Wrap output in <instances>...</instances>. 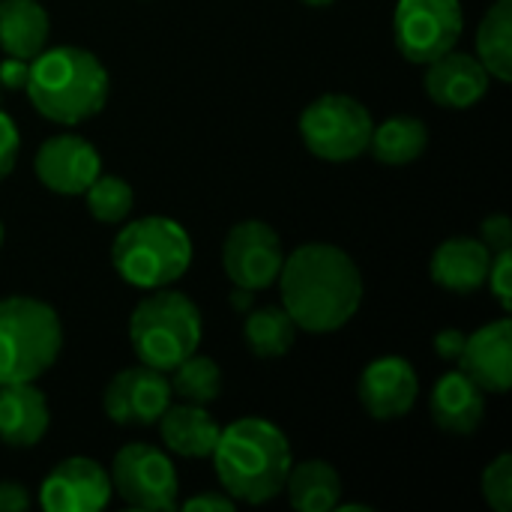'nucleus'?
I'll list each match as a JSON object with an SVG mask.
<instances>
[{"label":"nucleus","instance_id":"nucleus-8","mask_svg":"<svg viewBox=\"0 0 512 512\" xmlns=\"http://www.w3.org/2000/svg\"><path fill=\"white\" fill-rule=\"evenodd\" d=\"M465 30L459 0H399L393 12V42L408 63H432L456 48Z\"/></svg>","mask_w":512,"mask_h":512},{"label":"nucleus","instance_id":"nucleus-15","mask_svg":"<svg viewBox=\"0 0 512 512\" xmlns=\"http://www.w3.org/2000/svg\"><path fill=\"white\" fill-rule=\"evenodd\" d=\"M459 369L483 390L504 396L512 384V324L510 318L492 321L465 339Z\"/></svg>","mask_w":512,"mask_h":512},{"label":"nucleus","instance_id":"nucleus-13","mask_svg":"<svg viewBox=\"0 0 512 512\" xmlns=\"http://www.w3.org/2000/svg\"><path fill=\"white\" fill-rule=\"evenodd\" d=\"M33 168L45 189L57 195H84V189L102 174V159L87 138L63 132L36 150Z\"/></svg>","mask_w":512,"mask_h":512},{"label":"nucleus","instance_id":"nucleus-34","mask_svg":"<svg viewBox=\"0 0 512 512\" xmlns=\"http://www.w3.org/2000/svg\"><path fill=\"white\" fill-rule=\"evenodd\" d=\"M234 501L225 495V492H210V495H198V498H189L183 504L186 512H234Z\"/></svg>","mask_w":512,"mask_h":512},{"label":"nucleus","instance_id":"nucleus-17","mask_svg":"<svg viewBox=\"0 0 512 512\" xmlns=\"http://www.w3.org/2000/svg\"><path fill=\"white\" fill-rule=\"evenodd\" d=\"M492 252L480 237H450L444 240L429 264L432 282L453 294H474L486 285Z\"/></svg>","mask_w":512,"mask_h":512},{"label":"nucleus","instance_id":"nucleus-35","mask_svg":"<svg viewBox=\"0 0 512 512\" xmlns=\"http://www.w3.org/2000/svg\"><path fill=\"white\" fill-rule=\"evenodd\" d=\"M30 507V495L21 483L3 480L0 483V512H24Z\"/></svg>","mask_w":512,"mask_h":512},{"label":"nucleus","instance_id":"nucleus-14","mask_svg":"<svg viewBox=\"0 0 512 512\" xmlns=\"http://www.w3.org/2000/svg\"><path fill=\"white\" fill-rule=\"evenodd\" d=\"M420 378L405 357H378L372 360L357 384V396L369 417L387 423L405 417L417 405Z\"/></svg>","mask_w":512,"mask_h":512},{"label":"nucleus","instance_id":"nucleus-28","mask_svg":"<svg viewBox=\"0 0 512 512\" xmlns=\"http://www.w3.org/2000/svg\"><path fill=\"white\" fill-rule=\"evenodd\" d=\"M483 498L495 512H512V456L501 453L483 471Z\"/></svg>","mask_w":512,"mask_h":512},{"label":"nucleus","instance_id":"nucleus-29","mask_svg":"<svg viewBox=\"0 0 512 512\" xmlns=\"http://www.w3.org/2000/svg\"><path fill=\"white\" fill-rule=\"evenodd\" d=\"M486 285H489V291L498 297V303L510 312L512 309V249H504V252H495V255H492Z\"/></svg>","mask_w":512,"mask_h":512},{"label":"nucleus","instance_id":"nucleus-6","mask_svg":"<svg viewBox=\"0 0 512 512\" xmlns=\"http://www.w3.org/2000/svg\"><path fill=\"white\" fill-rule=\"evenodd\" d=\"M201 336V309L180 291H150L129 318V342L135 357L159 372H171L180 360L195 354Z\"/></svg>","mask_w":512,"mask_h":512},{"label":"nucleus","instance_id":"nucleus-20","mask_svg":"<svg viewBox=\"0 0 512 512\" xmlns=\"http://www.w3.org/2000/svg\"><path fill=\"white\" fill-rule=\"evenodd\" d=\"M159 432L171 453L183 459H204L213 453L222 426L204 411V405L183 402L165 408V414L159 417Z\"/></svg>","mask_w":512,"mask_h":512},{"label":"nucleus","instance_id":"nucleus-4","mask_svg":"<svg viewBox=\"0 0 512 512\" xmlns=\"http://www.w3.org/2000/svg\"><path fill=\"white\" fill-rule=\"evenodd\" d=\"M111 261L117 276L135 288H168L186 276L192 264V237L177 219L144 216L117 231Z\"/></svg>","mask_w":512,"mask_h":512},{"label":"nucleus","instance_id":"nucleus-12","mask_svg":"<svg viewBox=\"0 0 512 512\" xmlns=\"http://www.w3.org/2000/svg\"><path fill=\"white\" fill-rule=\"evenodd\" d=\"M111 495L108 471L87 456L63 459L39 486V504L48 512H96L108 507Z\"/></svg>","mask_w":512,"mask_h":512},{"label":"nucleus","instance_id":"nucleus-11","mask_svg":"<svg viewBox=\"0 0 512 512\" xmlns=\"http://www.w3.org/2000/svg\"><path fill=\"white\" fill-rule=\"evenodd\" d=\"M171 405V384L168 372L153 366H129L120 369L102 393L105 417L117 426H153Z\"/></svg>","mask_w":512,"mask_h":512},{"label":"nucleus","instance_id":"nucleus-40","mask_svg":"<svg viewBox=\"0 0 512 512\" xmlns=\"http://www.w3.org/2000/svg\"><path fill=\"white\" fill-rule=\"evenodd\" d=\"M0 99H3V87H0Z\"/></svg>","mask_w":512,"mask_h":512},{"label":"nucleus","instance_id":"nucleus-23","mask_svg":"<svg viewBox=\"0 0 512 512\" xmlns=\"http://www.w3.org/2000/svg\"><path fill=\"white\" fill-rule=\"evenodd\" d=\"M429 147V129L420 117L396 114L372 129L369 150L384 165H411Z\"/></svg>","mask_w":512,"mask_h":512},{"label":"nucleus","instance_id":"nucleus-32","mask_svg":"<svg viewBox=\"0 0 512 512\" xmlns=\"http://www.w3.org/2000/svg\"><path fill=\"white\" fill-rule=\"evenodd\" d=\"M465 339H468V333H462L456 327H447V330H441L435 336V354L441 360H447V363H459L462 348H465Z\"/></svg>","mask_w":512,"mask_h":512},{"label":"nucleus","instance_id":"nucleus-10","mask_svg":"<svg viewBox=\"0 0 512 512\" xmlns=\"http://www.w3.org/2000/svg\"><path fill=\"white\" fill-rule=\"evenodd\" d=\"M285 264L282 237L261 219L237 222L222 243V267L234 288L267 291L276 285Z\"/></svg>","mask_w":512,"mask_h":512},{"label":"nucleus","instance_id":"nucleus-22","mask_svg":"<svg viewBox=\"0 0 512 512\" xmlns=\"http://www.w3.org/2000/svg\"><path fill=\"white\" fill-rule=\"evenodd\" d=\"M288 504L300 512H333L342 501V477L330 462L309 459L294 465L285 477Z\"/></svg>","mask_w":512,"mask_h":512},{"label":"nucleus","instance_id":"nucleus-18","mask_svg":"<svg viewBox=\"0 0 512 512\" xmlns=\"http://www.w3.org/2000/svg\"><path fill=\"white\" fill-rule=\"evenodd\" d=\"M48 402L36 381L0 384V441L6 447H36L48 432Z\"/></svg>","mask_w":512,"mask_h":512},{"label":"nucleus","instance_id":"nucleus-33","mask_svg":"<svg viewBox=\"0 0 512 512\" xmlns=\"http://www.w3.org/2000/svg\"><path fill=\"white\" fill-rule=\"evenodd\" d=\"M30 75V60H18V57H6L0 63V87L3 90H24Z\"/></svg>","mask_w":512,"mask_h":512},{"label":"nucleus","instance_id":"nucleus-21","mask_svg":"<svg viewBox=\"0 0 512 512\" xmlns=\"http://www.w3.org/2000/svg\"><path fill=\"white\" fill-rule=\"evenodd\" d=\"M48 12L39 0H0V51L33 60L48 42Z\"/></svg>","mask_w":512,"mask_h":512},{"label":"nucleus","instance_id":"nucleus-31","mask_svg":"<svg viewBox=\"0 0 512 512\" xmlns=\"http://www.w3.org/2000/svg\"><path fill=\"white\" fill-rule=\"evenodd\" d=\"M480 240L483 246L495 255V252H504L512 249V219L504 213H495V216H486L483 225H480Z\"/></svg>","mask_w":512,"mask_h":512},{"label":"nucleus","instance_id":"nucleus-24","mask_svg":"<svg viewBox=\"0 0 512 512\" xmlns=\"http://www.w3.org/2000/svg\"><path fill=\"white\" fill-rule=\"evenodd\" d=\"M477 60L501 81H512V0H495L477 30Z\"/></svg>","mask_w":512,"mask_h":512},{"label":"nucleus","instance_id":"nucleus-1","mask_svg":"<svg viewBox=\"0 0 512 512\" xmlns=\"http://www.w3.org/2000/svg\"><path fill=\"white\" fill-rule=\"evenodd\" d=\"M282 306L297 330L336 333L363 303V276L354 258L333 243H306L285 255L279 273Z\"/></svg>","mask_w":512,"mask_h":512},{"label":"nucleus","instance_id":"nucleus-25","mask_svg":"<svg viewBox=\"0 0 512 512\" xmlns=\"http://www.w3.org/2000/svg\"><path fill=\"white\" fill-rule=\"evenodd\" d=\"M294 339H297V324L285 306L252 309L243 321V342L255 357H264V360L285 357Z\"/></svg>","mask_w":512,"mask_h":512},{"label":"nucleus","instance_id":"nucleus-27","mask_svg":"<svg viewBox=\"0 0 512 512\" xmlns=\"http://www.w3.org/2000/svg\"><path fill=\"white\" fill-rule=\"evenodd\" d=\"M84 195H87L90 216L102 225H120L132 213V204H135L132 186L117 174H99L84 189Z\"/></svg>","mask_w":512,"mask_h":512},{"label":"nucleus","instance_id":"nucleus-37","mask_svg":"<svg viewBox=\"0 0 512 512\" xmlns=\"http://www.w3.org/2000/svg\"><path fill=\"white\" fill-rule=\"evenodd\" d=\"M336 510H342V512H372V507H366V504H336Z\"/></svg>","mask_w":512,"mask_h":512},{"label":"nucleus","instance_id":"nucleus-9","mask_svg":"<svg viewBox=\"0 0 512 512\" xmlns=\"http://www.w3.org/2000/svg\"><path fill=\"white\" fill-rule=\"evenodd\" d=\"M111 489L132 510L168 512L177 507L180 477L171 459L150 444H126L111 462Z\"/></svg>","mask_w":512,"mask_h":512},{"label":"nucleus","instance_id":"nucleus-5","mask_svg":"<svg viewBox=\"0 0 512 512\" xmlns=\"http://www.w3.org/2000/svg\"><path fill=\"white\" fill-rule=\"evenodd\" d=\"M63 351L60 315L36 297L0 300V384L42 378Z\"/></svg>","mask_w":512,"mask_h":512},{"label":"nucleus","instance_id":"nucleus-2","mask_svg":"<svg viewBox=\"0 0 512 512\" xmlns=\"http://www.w3.org/2000/svg\"><path fill=\"white\" fill-rule=\"evenodd\" d=\"M210 459L219 486L234 504L261 507L285 489V477L291 471V444L270 420L243 417L219 432Z\"/></svg>","mask_w":512,"mask_h":512},{"label":"nucleus","instance_id":"nucleus-7","mask_svg":"<svg viewBox=\"0 0 512 512\" xmlns=\"http://www.w3.org/2000/svg\"><path fill=\"white\" fill-rule=\"evenodd\" d=\"M375 120L369 108L345 93H324L300 114V135L312 156L324 162H351L369 150Z\"/></svg>","mask_w":512,"mask_h":512},{"label":"nucleus","instance_id":"nucleus-36","mask_svg":"<svg viewBox=\"0 0 512 512\" xmlns=\"http://www.w3.org/2000/svg\"><path fill=\"white\" fill-rule=\"evenodd\" d=\"M231 303H234V309H249L252 306V291H246V288H237L234 294H231Z\"/></svg>","mask_w":512,"mask_h":512},{"label":"nucleus","instance_id":"nucleus-19","mask_svg":"<svg viewBox=\"0 0 512 512\" xmlns=\"http://www.w3.org/2000/svg\"><path fill=\"white\" fill-rule=\"evenodd\" d=\"M429 411L438 429L450 435H471L486 417V393L462 369L447 372L432 390Z\"/></svg>","mask_w":512,"mask_h":512},{"label":"nucleus","instance_id":"nucleus-3","mask_svg":"<svg viewBox=\"0 0 512 512\" xmlns=\"http://www.w3.org/2000/svg\"><path fill=\"white\" fill-rule=\"evenodd\" d=\"M24 90L45 120L78 126L105 108L111 78L93 51L78 45H57L39 51L30 60Z\"/></svg>","mask_w":512,"mask_h":512},{"label":"nucleus","instance_id":"nucleus-39","mask_svg":"<svg viewBox=\"0 0 512 512\" xmlns=\"http://www.w3.org/2000/svg\"><path fill=\"white\" fill-rule=\"evenodd\" d=\"M0 243H3V225H0Z\"/></svg>","mask_w":512,"mask_h":512},{"label":"nucleus","instance_id":"nucleus-38","mask_svg":"<svg viewBox=\"0 0 512 512\" xmlns=\"http://www.w3.org/2000/svg\"><path fill=\"white\" fill-rule=\"evenodd\" d=\"M300 3H306V6H315V9H321V6H330V3H336V0H300Z\"/></svg>","mask_w":512,"mask_h":512},{"label":"nucleus","instance_id":"nucleus-30","mask_svg":"<svg viewBox=\"0 0 512 512\" xmlns=\"http://www.w3.org/2000/svg\"><path fill=\"white\" fill-rule=\"evenodd\" d=\"M18 150H21V135L18 126L9 114L0 111V180H6L18 162Z\"/></svg>","mask_w":512,"mask_h":512},{"label":"nucleus","instance_id":"nucleus-26","mask_svg":"<svg viewBox=\"0 0 512 512\" xmlns=\"http://www.w3.org/2000/svg\"><path fill=\"white\" fill-rule=\"evenodd\" d=\"M168 384H171V396H177L180 402L210 405L222 393V369L213 357L195 351L171 369Z\"/></svg>","mask_w":512,"mask_h":512},{"label":"nucleus","instance_id":"nucleus-16","mask_svg":"<svg viewBox=\"0 0 512 512\" xmlns=\"http://www.w3.org/2000/svg\"><path fill=\"white\" fill-rule=\"evenodd\" d=\"M426 66H429L426 69V93L441 108L465 111V108H474L489 93L492 75L474 54L453 48Z\"/></svg>","mask_w":512,"mask_h":512}]
</instances>
